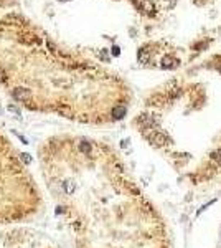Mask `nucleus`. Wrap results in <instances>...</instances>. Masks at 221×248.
Here are the masks:
<instances>
[{
    "instance_id": "obj_1",
    "label": "nucleus",
    "mask_w": 221,
    "mask_h": 248,
    "mask_svg": "<svg viewBox=\"0 0 221 248\" xmlns=\"http://www.w3.org/2000/svg\"><path fill=\"white\" fill-rule=\"evenodd\" d=\"M36 159L73 248H170L160 213L104 142L53 136Z\"/></svg>"
},
{
    "instance_id": "obj_2",
    "label": "nucleus",
    "mask_w": 221,
    "mask_h": 248,
    "mask_svg": "<svg viewBox=\"0 0 221 248\" xmlns=\"http://www.w3.org/2000/svg\"><path fill=\"white\" fill-rule=\"evenodd\" d=\"M43 207L41 190L20 152L0 134V228L26 222Z\"/></svg>"
},
{
    "instance_id": "obj_3",
    "label": "nucleus",
    "mask_w": 221,
    "mask_h": 248,
    "mask_svg": "<svg viewBox=\"0 0 221 248\" xmlns=\"http://www.w3.org/2000/svg\"><path fill=\"white\" fill-rule=\"evenodd\" d=\"M0 248H58L41 230L25 225L0 228Z\"/></svg>"
},
{
    "instance_id": "obj_4",
    "label": "nucleus",
    "mask_w": 221,
    "mask_h": 248,
    "mask_svg": "<svg viewBox=\"0 0 221 248\" xmlns=\"http://www.w3.org/2000/svg\"><path fill=\"white\" fill-rule=\"evenodd\" d=\"M178 65H180V61L177 58H173V56H165V58L162 60V68L163 70H175Z\"/></svg>"
},
{
    "instance_id": "obj_5",
    "label": "nucleus",
    "mask_w": 221,
    "mask_h": 248,
    "mask_svg": "<svg viewBox=\"0 0 221 248\" xmlns=\"http://www.w3.org/2000/svg\"><path fill=\"white\" fill-rule=\"evenodd\" d=\"M137 58H139V63H147V61H149V51H147L145 48H142V50H139V55H137Z\"/></svg>"
},
{
    "instance_id": "obj_6",
    "label": "nucleus",
    "mask_w": 221,
    "mask_h": 248,
    "mask_svg": "<svg viewBox=\"0 0 221 248\" xmlns=\"http://www.w3.org/2000/svg\"><path fill=\"white\" fill-rule=\"evenodd\" d=\"M211 159L213 160H218V162H221V149H218V151H215L211 154Z\"/></svg>"
},
{
    "instance_id": "obj_7",
    "label": "nucleus",
    "mask_w": 221,
    "mask_h": 248,
    "mask_svg": "<svg viewBox=\"0 0 221 248\" xmlns=\"http://www.w3.org/2000/svg\"><path fill=\"white\" fill-rule=\"evenodd\" d=\"M144 7H145L147 12H152V10H154V4H152L150 0H144Z\"/></svg>"
},
{
    "instance_id": "obj_8",
    "label": "nucleus",
    "mask_w": 221,
    "mask_h": 248,
    "mask_svg": "<svg viewBox=\"0 0 221 248\" xmlns=\"http://www.w3.org/2000/svg\"><path fill=\"white\" fill-rule=\"evenodd\" d=\"M112 55H114V56H119V55H121V48H119V46H112Z\"/></svg>"
},
{
    "instance_id": "obj_9",
    "label": "nucleus",
    "mask_w": 221,
    "mask_h": 248,
    "mask_svg": "<svg viewBox=\"0 0 221 248\" xmlns=\"http://www.w3.org/2000/svg\"><path fill=\"white\" fill-rule=\"evenodd\" d=\"M59 2H69V0H59Z\"/></svg>"
},
{
    "instance_id": "obj_10",
    "label": "nucleus",
    "mask_w": 221,
    "mask_h": 248,
    "mask_svg": "<svg viewBox=\"0 0 221 248\" xmlns=\"http://www.w3.org/2000/svg\"><path fill=\"white\" fill-rule=\"evenodd\" d=\"M168 2H170V0H168Z\"/></svg>"
}]
</instances>
